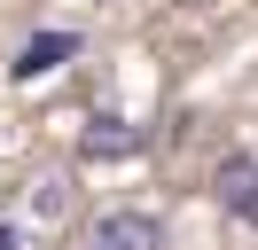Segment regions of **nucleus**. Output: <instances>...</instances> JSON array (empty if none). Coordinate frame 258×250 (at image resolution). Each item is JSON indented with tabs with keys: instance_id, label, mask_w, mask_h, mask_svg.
Masks as SVG:
<instances>
[{
	"instance_id": "20e7f679",
	"label": "nucleus",
	"mask_w": 258,
	"mask_h": 250,
	"mask_svg": "<svg viewBox=\"0 0 258 250\" xmlns=\"http://www.w3.org/2000/svg\"><path fill=\"white\" fill-rule=\"evenodd\" d=\"M133 149H141V133H133V125H117V117H94V125H86V141H79L86 164H102V156H133Z\"/></svg>"
},
{
	"instance_id": "f257e3e1",
	"label": "nucleus",
	"mask_w": 258,
	"mask_h": 250,
	"mask_svg": "<svg viewBox=\"0 0 258 250\" xmlns=\"http://www.w3.org/2000/svg\"><path fill=\"white\" fill-rule=\"evenodd\" d=\"M71 250H164V219H149V211H102Z\"/></svg>"
},
{
	"instance_id": "39448f33",
	"label": "nucleus",
	"mask_w": 258,
	"mask_h": 250,
	"mask_svg": "<svg viewBox=\"0 0 258 250\" xmlns=\"http://www.w3.org/2000/svg\"><path fill=\"white\" fill-rule=\"evenodd\" d=\"M0 250H24V234H16V227H0Z\"/></svg>"
},
{
	"instance_id": "7ed1b4c3",
	"label": "nucleus",
	"mask_w": 258,
	"mask_h": 250,
	"mask_svg": "<svg viewBox=\"0 0 258 250\" xmlns=\"http://www.w3.org/2000/svg\"><path fill=\"white\" fill-rule=\"evenodd\" d=\"M211 196H219L235 219H258V156H219V172H211Z\"/></svg>"
},
{
	"instance_id": "f03ea898",
	"label": "nucleus",
	"mask_w": 258,
	"mask_h": 250,
	"mask_svg": "<svg viewBox=\"0 0 258 250\" xmlns=\"http://www.w3.org/2000/svg\"><path fill=\"white\" fill-rule=\"evenodd\" d=\"M71 55H79V31H32V39L16 47V62H8V78L32 86V78H47L55 62H71Z\"/></svg>"
}]
</instances>
